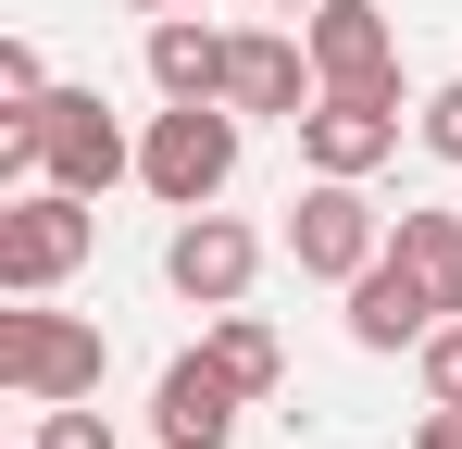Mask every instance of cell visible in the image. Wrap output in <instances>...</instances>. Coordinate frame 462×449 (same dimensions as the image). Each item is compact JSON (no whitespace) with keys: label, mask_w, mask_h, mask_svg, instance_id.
<instances>
[{"label":"cell","mask_w":462,"mask_h":449,"mask_svg":"<svg viewBox=\"0 0 462 449\" xmlns=\"http://www.w3.org/2000/svg\"><path fill=\"white\" fill-rule=\"evenodd\" d=\"M151 87H162V100H226V25L151 13Z\"/></svg>","instance_id":"12"},{"label":"cell","mask_w":462,"mask_h":449,"mask_svg":"<svg viewBox=\"0 0 462 449\" xmlns=\"http://www.w3.org/2000/svg\"><path fill=\"white\" fill-rule=\"evenodd\" d=\"M412 138L438 150V162H462V75H450V87H425V100H412Z\"/></svg>","instance_id":"16"},{"label":"cell","mask_w":462,"mask_h":449,"mask_svg":"<svg viewBox=\"0 0 462 449\" xmlns=\"http://www.w3.org/2000/svg\"><path fill=\"white\" fill-rule=\"evenodd\" d=\"M25 125H38V162H51V188H88V200H100L113 175H138V138L100 113V87H51Z\"/></svg>","instance_id":"5"},{"label":"cell","mask_w":462,"mask_h":449,"mask_svg":"<svg viewBox=\"0 0 462 449\" xmlns=\"http://www.w3.org/2000/svg\"><path fill=\"white\" fill-rule=\"evenodd\" d=\"M387 250L438 288V312H462V213H438V200L425 213H387Z\"/></svg>","instance_id":"13"},{"label":"cell","mask_w":462,"mask_h":449,"mask_svg":"<svg viewBox=\"0 0 462 449\" xmlns=\"http://www.w3.org/2000/svg\"><path fill=\"white\" fill-rule=\"evenodd\" d=\"M51 100V63H38V38H0V125H25Z\"/></svg>","instance_id":"15"},{"label":"cell","mask_w":462,"mask_h":449,"mask_svg":"<svg viewBox=\"0 0 462 449\" xmlns=\"http://www.w3.org/2000/svg\"><path fill=\"white\" fill-rule=\"evenodd\" d=\"M375 250H387V213L363 200V175H312L300 200H288V262H300L312 288H350Z\"/></svg>","instance_id":"4"},{"label":"cell","mask_w":462,"mask_h":449,"mask_svg":"<svg viewBox=\"0 0 462 449\" xmlns=\"http://www.w3.org/2000/svg\"><path fill=\"white\" fill-rule=\"evenodd\" d=\"M312 100H325L312 38H275V25H237V38H226V113H275V125H300Z\"/></svg>","instance_id":"8"},{"label":"cell","mask_w":462,"mask_h":449,"mask_svg":"<svg viewBox=\"0 0 462 449\" xmlns=\"http://www.w3.org/2000/svg\"><path fill=\"white\" fill-rule=\"evenodd\" d=\"M200 350H213L250 399H275V374H288V350H275V325H263V312H213V337H200Z\"/></svg>","instance_id":"14"},{"label":"cell","mask_w":462,"mask_h":449,"mask_svg":"<svg viewBox=\"0 0 462 449\" xmlns=\"http://www.w3.org/2000/svg\"><path fill=\"white\" fill-rule=\"evenodd\" d=\"M162 275H175V299H200V312H237L250 275H263V237H250L237 213H188L175 237H162Z\"/></svg>","instance_id":"7"},{"label":"cell","mask_w":462,"mask_h":449,"mask_svg":"<svg viewBox=\"0 0 462 449\" xmlns=\"http://www.w3.org/2000/svg\"><path fill=\"white\" fill-rule=\"evenodd\" d=\"M237 125L250 113H226V100H162L151 138H138V188H151L162 213H213L237 175Z\"/></svg>","instance_id":"1"},{"label":"cell","mask_w":462,"mask_h":449,"mask_svg":"<svg viewBox=\"0 0 462 449\" xmlns=\"http://www.w3.org/2000/svg\"><path fill=\"white\" fill-rule=\"evenodd\" d=\"M300 38H312V75L325 87H400V25H387L375 0H312Z\"/></svg>","instance_id":"11"},{"label":"cell","mask_w":462,"mask_h":449,"mask_svg":"<svg viewBox=\"0 0 462 449\" xmlns=\"http://www.w3.org/2000/svg\"><path fill=\"white\" fill-rule=\"evenodd\" d=\"M263 13H312V0H263Z\"/></svg>","instance_id":"21"},{"label":"cell","mask_w":462,"mask_h":449,"mask_svg":"<svg viewBox=\"0 0 462 449\" xmlns=\"http://www.w3.org/2000/svg\"><path fill=\"white\" fill-rule=\"evenodd\" d=\"M125 13H175V0H125Z\"/></svg>","instance_id":"20"},{"label":"cell","mask_w":462,"mask_h":449,"mask_svg":"<svg viewBox=\"0 0 462 449\" xmlns=\"http://www.w3.org/2000/svg\"><path fill=\"white\" fill-rule=\"evenodd\" d=\"M425 399H450V412H462V312L425 337Z\"/></svg>","instance_id":"18"},{"label":"cell","mask_w":462,"mask_h":449,"mask_svg":"<svg viewBox=\"0 0 462 449\" xmlns=\"http://www.w3.org/2000/svg\"><path fill=\"white\" fill-rule=\"evenodd\" d=\"M25 449H113V425H100L88 399H51V412H38V437H25Z\"/></svg>","instance_id":"17"},{"label":"cell","mask_w":462,"mask_h":449,"mask_svg":"<svg viewBox=\"0 0 462 449\" xmlns=\"http://www.w3.org/2000/svg\"><path fill=\"white\" fill-rule=\"evenodd\" d=\"M450 312H438V288L400 262V250H375L363 275H350V350H425Z\"/></svg>","instance_id":"10"},{"label":"cell","mask_w":462,"mask_h":449,"mask_svg":"<svg viewBox=\"0 0 462 449\" xmlns=\"http://www.w3.org/2000/svg\"><path fill=\"white\" fill-rule=\"evenodd\" d=\"M400 113H412L400 87H325L300 113V162L312 175H375L387 150H400Z\"/></svg>","instance_id":"6"},{"label":"cell","mask_w":462,"mask_h":449,"mask_svg":"<svg viewBox=\"0 0 462 449\" xmlns=\"http://www.w3.org/2000/svg\"><path fill=\"white\" fill-rule=\"evenodd\" d=\"M100 325L88 312H51V299H13L0 312V387L25 399V412H51V399H100Z\"/></svg>","instance_id":"2"},{"label":"cell","mask_w":462,"mask_h":449,"mask_svg":"<svg viewBox=\"0 0 462 449\" xmlns=\"http://www.w3.org/2000/svg\"><path fill=\"white\" fill-rule=\"evenodd\" d=\"M412 449H462V412H450V399H438V412L412 425Z\"/></svg>","instance_id":"19"},{"label":"cell","mask_w":462,"mask_h":449,"mask_svg":"<svg viewBox=\"0 0 462 449\" xmlns=\"http://www.w3.org/2000/svg\"><path fill=\"white\" fill-rule=\"evenodd\" d=\"M237 412H250V387H237L213 350L162 362V387H151V437L162 449H237Z\"/></svg>","instance_id":"9"},{"label":"cell","mask_w":462,"mask_h":449,"mask_svg":"<svg viewBox=\"0 0 462 449\" xmlns=\"http://www.w3.org/2000/svg\"><path fill=\"white\" fill-rule=\"evenodd\" d=\"M88 250H100V200H88V188H51V175H38V188L0 200V288L13 299H51Z\"/></svg>","instance_id":"3"}]
</instances>
